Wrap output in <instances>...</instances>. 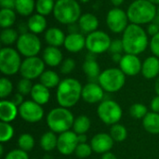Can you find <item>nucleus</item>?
Listing matches in <instances>:
<instances>
[{"label":"nucleus","instance_id":"f257e3e1","mask_svg":"<svg viewBox=\"0 0 159 159\" xmlns=\"http://www.w3.org/2000/svg\"><path fill=\"white\" fill-rule=\"evenodd\" d=\"M124 52L126 54L140 55L149 46V39L146 30L141 25L129 23L122 34Z\"/></svg>","mask_w":159,"mask_h":159},{"label":"nucleus","instance_id":"f03ea898","mask_svg":"<svg viewBox=\"0 0 159 159\" xmlns=\"http://www.w3.org/2000/svg\"><path fill=\"white\" fill-rule=\"evenodd\" d=\"M82 89L81 83L75 78L68 77L61 80L57 87V102L60 106L68 109L75 106L82 98Z\"/></svg>","mask_w":159,"mask_h":159},{"label":"nucleus","instance_id":"7ed1b4c3","mask_svg":"<svg viewBox=\"0 0 159 159\" xmlns=\"http://www.w3.org/2000/svg\"><path fill=\"white\" fill-rule=\"evenodd\" d=\"M127 14L130 23L142 26L149 24L156 20L157 8L149 0H133L128 7Z\"/></svg>","mask_w":159,"mask_h":159},{"label":"nucleus","instance_id":"20e7f679","mask_svg":"<svg viewBox=\"0 0 159 159\" xmlns=\"http://www.w3.org/2000/svg\"><path fill=\"white\" fill-rule=\"evenodd\" d=\"M56 20L64 25L78 21L81 17V7L76 0H58L53 11Z\"/></svg>","mask_w":159,"mask_h":159},{"label":"nucleus","instance_id":"39448f33","mask_svg":"<svg viewBox=\"0 0 159 159\" xmlns=\"http://www.w3.org/2000/svg\"><path fill=\"white\" fill-rule=\"evenodd\" d=\"M75 119L68 108L60 106L49 111L47 116V124L51 131L61 134L73 129Z\"/></svg>","mask_w":159,"mask_h":159},{"label":"nucleus","instance_id":"423d86ee","mask_svg":"<svg viewBox=\"0 0 159 159\" xmlns=\"http://www.w3.org/2000/svg\"><path fill=\"white\" fill-rule=\"evenodd\" d=\"M126 75L120 68H108L102 71L98 78V83L104 91L114 93L119 91L126 83Z\"/></svg>","mask_w":159,"mask_h":159},{"label":"nucleus","instance_id":"0eeeda50","mask_svg":"<svg viewBox=\"0 0 159 159\" xmlns=\"http://www.w3.org/2000/svg\"><path fill=\"white\" fill-rule=\"evenodd\" d=\"M22 61L20 52L11 48L4 47L0 50V71L4 75L10 76L20 73Z\"/></svg>","mask_w":159,"mask_h":159},{"label":"nucleus","instance_id":"6e6552de","mask_svg":"<svg viewBox=\"0 0 159 159\" xmlns=\"http://www.w3.org/2000/svg\"><path fill=\"white\" fill-rule=\"evenodd\" d=\"M99 118L106 125L117 124L123 116V111L119 103L113 100H104L100 102L97 108Z\"/></svg>","mask_w":159,"mask_h":159},{"label":"nucleus","instance_id":"1a4fd4ad","mask_svg":"<svg viewBox=\"0 0 159 159\" xmlns=\"http://www.w3.org/2000/svg\"><path fill=\"white\" fill-rule=\"evenodd\" d=\"M16 47L20 55L24 56L25 58H29L37 56V54L41 51L42 44L37 34L28 32L20 34L16 43Z\"/></svg>","mask_w":159,"mask_h":159},{"label":"nucleus","instance_id":"9d476101","mask_svg":"<svg viewBox=\"0 0 159 159\" xmlns=\"http://www.w3.org/2000/svg\"><path fill=\"white\" fill-rule=\"evenodd\" d=\"M112 39L110 35L101 30L92 32L86 36V48L93 54H102L109 50Z\"/></svg>","mask_w":159,"mask_h":159},{"label":"nucleus","instance_id":"9b49d317","mask_svg":"<svg viewBox=\"0 0 159 159\" xmlns=\"http://www.w3.org/2000/svg\"><path fill=\"white\" fill-rule=\"evenodd\" d=\"M129 20L125 10L120 7L111 8L106 16V24L108 29L114 34H123L129 26Z\"/></svg>","mask_w":159,"mask_h":159},{"label":"nucleus","instance_id":"f8f14e48","mask_svg":"<svg viewBox=\"0 0 159 159\" xmlns=\"http://www.w3.org/2000/svg\"><path fill=\"white\" fill-rule=\"evenodd\" d=\"M45 65L46 63L43 59L37 56L25 58L22 61L20 74L23 78L33 80L41 76V75L45 72Z\"/></svg>","mask_w":159,"mask_h":159},{"label":"nucleus","instance_id":"ddd939ff","mask_svg":"<svg viewBox=\"0 0 159 159\" xmlns=\"http://www.w3.org/2000/svg\"><path fill=\"white\" fill-rule=\"evenodd\" d=\"M19 116L28 123H37L44 117V109L34 101H25L19 107Z\"/></svg>","mask_w":159,"mask_h":159},{"label":"nucleus","instance_id":"4468645a","mask_svg":"<svg viewBox=\"0 0 159 159\" xmlns=\"http://www.w3.org/2000/svg\"><path fill=\"white\" fill-rule=\"evenodd\" d=\"M78 143L77 134L73 130H68L61 133L58 137L57 149L60 154L63 156H70L75 153Z\"/></svg>","mask_w":159,"mask_h":159},{"label":"nucleus","instance_id":"2eb2a0df","mask_svg":"<svg viewBox=\"0 0 159 159\" xmlns=\"http://www.w3.org/2000/svg\"><path fill=\"white\" fill-rule=\"evenodd\" d=\"M143 62L137 55L125 54L119 63V68L128 76H135L142 73Z\"/></svg>","mask_w":159,"mask_h":159},{"label":"nucleus","instance_id":"dca6fc26","mask_svg":"<svg viewBox=\"0 0 159 159\" xmlns=\"http://www.w3.org/2000/svg\"><path fill=\"white\" fill-rule=\"evenodd\" d=\"M104 97V90L101 85L95 82H89L83 87L82 89V99L88 103H97L102 102Z\"/></svg>","mask_w":159,"mask_h":159},{"label":"nucleus","instance_id":"f3484780","mask_svg":"<svg viewBox=\"0 0 159 159\" xmlns=\"http://www.w3.org/2000/svg\"><path fill=\"white\" fill-rule=\"evenodd\" d=\"M115 141L108 133H98L94 135L91 139L90 145L93 152L97 154H105L110 152L114 146Z\"/></svg>","mask_w":159,"mask_h":159},{"label":"nucleus","instance_id":"a211bd4d","mask_svg":"<svg viewBox=\"0 0 159 159\" xmlns=\"http://www.w3.org/2000/svg\"><path fill=\"white\" fill-rule=\"evenodd\" d=\"M63 47L71 53H77L86 48V37L81 33L68 34L65 37Z\"/></svg>","mask_w":159,"mask_h":159},{"label":"nucleus","instance_id":"6ab92c4d","mask_svg":"<svg viewBox=\"0 0 159 159\" xmlns=\"http://www.w3.org/2000/svg\"><path fill=\"white\" fill-rule=\"evenodd\" d=\"M42 59L46 65L50 67L60 66L63 61V55L59 48L48 46L42 53Z\"/></svg>","mask_w":159,"mask_h":159},{"label":"nucleus","instance_id":"aec40b11","mask_svg":"<svg viewBox=\"0 0 159 159\" xmlns=\"http://www.w3.org/2000/svg\"><path fill=\"white\" fill-rule=\"evenodd\" d=\"M19 116V107L12 101L2 100L0 102V119L2 122L10 123Z\"/></svg>","mask_w":159,"mask_h":159},{"label":"nucleus","instance_id":"412c9836","mask_svg":"<svg viewBox=\"0 0 159 159\" xmlns=\"http://www.w3.org/2000/svg\"><path fill=\"white\" fill-rule=\"evenodd\" d=\"M142 75L146 79H154L159 76V58L154 55L147 57L143 62Z\"/></svg>","mask_w":159,"mask_h":159},{"label":"nucleus","instance_id":"4be33fe9","mask_svg":"<svg viewBox=\"0 0 159 159\" xmlns=\"http://www.w3.org/2000/svg\"><path fill=\"white\" fill-rule=\"evenodd\" d=\"M77 22H78L80 31L87 34L97 31L99 24H100L99 19L97 18L96 15H94L92 13L82 14Z\"/></svg>","mask_w":159,"mask_h":159},{"label":"nucleus","instance_id":"5701e85b","mask_svg":"<svg viewBox=\"0 0 159 159\" xmlns=\"http://www.w3.org/2000/svg\"><path fill=\"white\" fill-rule=\"evenodd\" d=\"M65 34L62 30H61L58 27H50L46 30L45 32V41L48 46L60 48L61 46H63L65 41Z\"/></svg>","mask_w":159,"mask_h":159},{"label":"nucleus","instance_id":"b1692460","mask_svg":"<svg viewBox=\"0 0 159 159\" xmlns=\"http://www.w3.org/2000/svg\"><path fill=\"white\" fill-rule=\"evenodd\" d=\"M27 25L29 28V32L34 34H39L46 32L47 30V19L45 16L38 13L32 14L27 20Z\"/></svg>","mask_w":159,"mask_h":159},{"label":"nucleus","instance_id":"393cba45","mask_svg":"<svg viewBox=\"0 0 159 159\" xmlns=\"http://www.w3.org/2000/svg\"><path fill=\"white\" fill-rule=\"evenodd\" d=\"M30 95L32 97V101L37 102L40 105L47 104L50 99L49 89H48L41 83H37L33 86Z\"/></svg>","mask_w":159,"mask_h":159},{"label":"nucleus","instance_id":"a878e982","mask_svg":"<svg viewBox=\"0 0 159 159\" xmlns=\"http://www.w3.org/2000/svg\"><path fill=\"white\" fill-rule=\"evenodd\" d=\"M83 71L87 77L90 80H98L101 75V68L96 59H89L86 58V61L83 63Z\"/></svg>","mask_w":159,"mask_h":159},{"label":"nucleus","instance_id":"bb28decb","mask_svg":"<svg viewBox=\"0 0 159 159\" xmlns=\"http://www.w3.org/2000/svg\"><path fill=\"white\" fill-rule=\"evenodd\" d=\"M144 129L151 134H159V114L149 112L143 119Z\"/></svg>","mask_w":159,"mask_h":159},{"label":"nucleus","instance_id":"cd10ccee","mask_svg":"<svg viewBox=\"0 0 159 159\" xmlns=\"http://www.w3.org/2000/svg\"><path fill=\"white\" fill-rule=\"evenodd\" d=\"M40 83L48 89H54L59 86L61 79L59 75L52 70H45V72L39 77Z\"/></svg>","mask_w":159,"mask_h":159},{"label":"nucleus","instance_id":"c85d7f7f","mask_svg":"<svg viewBox=\"0 0 159 159\" xmlns=\"http://www.w3.org/2000/svg\"><path fill=\"white\" fill-rule=\"evenodd\" d=\"M35 9L34 0H16L15 11L23 17L31 16Z\"/></svg>","mask_w":159,"mask_h":159},{"label":"nucleus","instance_id":"c756f323","mask_svg":"<svg viewBox=\"0 0 159 159\" xmlns=\"http://www.w3.org/2000/svg\"><path fill=\"white\" fill-rule=\"evenodd\" d=\"M58 144V137L56 136L55 132L48 131L44 133L40 138V146L46 152H50L57 148Z\"/></svg>","mask_w":159,"mask_h":159},{"label":"nucleus","instance_id":"7c9ffc66","mask_svg":"<svg viewBox=\"0 0 159 159\" xmlns=\"http://www.w3.org/2000/svg\"><path fill=\"white\" fill-rule=\"evenodd\" d=\"M90 126H91V121L89 117L85 115H80L75 119L73 125V131H75L77 135L86 134L90 129Z\"/></svg>","mask_w":159,"mask_h":159},{"label":"nucleus","instance_id":"2f4dec72","mask_svg":"<svg viewBox=\"0 0 159 159\" xmlns=\"http://www.w3.org/2000/svg\"><path fill=\"white\" fill-rule=\"evenodd\" d=\"M16 11L11 8L0 9V26L3 29L11 28L16 21Z\"/></svg>","mask_w":159,"mask_h":159},{"label":"nucleus","instance_id":"473e14b6","mask_svg":"<svg viewBox=\"0 0 159 159\" xmlns=\"http://www.w3.org/2000/svg\"><path fill=\"white\" fill-rule=\"evenodd\" d=\"M19 32L15 29L11 28H6L3 29L0 33V41L1 43L6 47H10L13 44L17 43L19 39Z\"/></svg>","mask_w":159,"mask_h":159},{"label":"nucleus","instance_id":"72a5a7b5","mask_svg":"<svg viewBox=\"0 0 159 159\" xmlns=\"http://www.w3.org/2000/svg\"><path fill=\"white\" fill-rule=\"evenodd\" d=\"M55 0H36L35 1V10L36 13L43 15V16H48L54 11L55 7Z\"/></svg>","mask_w":159,"mask_h":159},{"label":"nucleus","instance_id":"f704fd0d","mask_svg":"<svg viewBox=\"0 0 159 159\" xmlns=\"http://www.w3.org/2000/svg\"><path fill=\"white\" fill-rule=\"evenodd\" d=\"M109 134L111 135V137L113 138V140L115 142L122 143L128 137V130H127L125 126L117 123V124H115L111 127Z\"/></svg>","mask_w":159,"mask_h":159},{"label":"nucleus","instance_id":"c9c22d12","mask_svg":"<svg viewBox=\"0 0 159 159\" xmlns=\"http://www.w3.org/2000/svg\"><path fill=\"white\" fill-rule=\"evenodd\" d=\"M18 146L20 149H21L25 152H30L34 147V137L29 133L20 134L18 139Z\"/></svg>","mask_w":159,"mask_h":159},{"label":"nucleus","instance_id":"e433bc0d","mask_svg":"<svg viewBox=\"0 0 159 159\" xmlns=\"http://www.w3.org/2000/svg\"><path fill=\"white\" fill-rule=\"evenodd\" d=\"M15 130L14 128L7 122L0 123V142L2 143L9 142L14 136Z\"/></svg>","mask_w":159,"mask_h":159},{"label":"nucleus","instance_id":"4c0bfd02","mask_svg":"<svg viewBox=\"0 0 159 159\" xmlns=\"http://www.w3.org/2000/svg\"><path fill=\"white\" fill-rule=\"evenodd\" d=\"M148 113L147 106L143 103H134L129 108V115L136 119H143Z\"/></svg>","mask_w":159,"mask_h":159},{"label":"nucleus","instance_id":"58836bf2","mask_svg":"<svg viewBox=\"0 0 159 159\" xmlns=\"http://www.w3.org/2000/svg\"><path fill=\"white\" fill-rule=\"evenodd\" d=\"M13 90V84L7 77H2L0 79V97L5 99L11 94Z\"/></svg>","mask_w":159,"mask_h":159},{"label":"nucleus","instance_id":"ea45409f","mask_svg":"<svg viewBox=\"0 0 159 159\" xmlns=\"http://www.w3.org/2000/svg\"><path fill=\"white\" fill-rule=\"evenodd\" d=\"M92 152H93V150L91 148V145L88 144L86 143H78V145L75 151V154L78 158L84 159L90 157Z\"/></svg>","mask_w":159,"mask_h":159},{"label":"nucleus","instance_id":"a19ab883","mask_svg":"<svg viewBox=\"0 0 159 159\" xmlns=\"http://www.w3.org/2000/svg\"><path fill=\"white\" fill-rule=\"evenodd\" d=\"M33 84H32V81L30 79H27V78H21L18 84H17V89H18V92L22 94L23 96L25 95H28V94H31V91H32V89H33Z\"/></svg>","mask_w":159,"mask_h":159},{"label":"nucleus","instance_id":"79ce46f5","mask_svg":"<svg viewBox=\"0 0 159 159\" xmlns=\"http://www.w3.org/2000/svg\"><path fill=\"white\" fill-rule=\"evenodd\" d=\"M75 68V61L72 58L64 59L60 65V71L63 75H69L71 74Z\"/></svg>","mask_w":159,"mask_h":159},{"label":"nucleus","instance_id":"37998d69","mask_svg":"<svg viewBox=\"0 0 159 159\" xmlns=\"http://www.w3.org/2000/svg\"><path fill=\"white\" fill-rule=\"evenodd\" d=\"M4 159H29V156L27 152L19 148L9 151Z\"/></svg>","mask_w":159,"mask_h":159},{"label":"nucleus","instance_id":"c03bdc74","mask_svg":"<svg viewBox=\"0 0 159 159\" xmlns=\"http://www.w3.org/2000/svg\"><path fill=\"white\" fill-rule=\"evenodd\" d=\"M108 51L111 54L122 53L124 51V46H123L122 39H115V40H112V43L110 45V48H109V50Z\"/></svg>","mask_w":159,"mask_h":159},{"label":"nucleus","instance_id":"a18cd8bd","mask_svg":"<svg viewBox=\"0 0 159 159\" xmlns=\"http://www.w3.org/2000/svg\"><path fill=\"white\" fill-rule=\"evenodd\" d=\"M149 47L153 55L159 58V33L151 37Z\"/></svg>","mask_w":159,"mask_h":159},{"label":"nucleus","instance_id":"49530a36","mask_svg":"<svg viewBox=\"0 0 159 159\" xmlns=\"http://www.w3.org/2000/svg\"><path fill=\"white\" fill-rule=\"evenodd\" d=\"M146 33L150 36L156 35L157 34L159 33V25L157 22H155V21L149 23L148 26H147V28H146Z\"/></svg>","mask_w":159,"mask_h":159},{"label":"nucleus","instance_id":"de8ad7c7","mask_svg":"<svg viewBox=\"0 0 159 159\" xmlns=\"http://www.w3.org/2000/svg\"><path fill=\"white\" fill-rule=\"evenodd\" d=\"M16 0H0L1 8H11L15 9Z\"/></svg>","mask_w":159,"mask_h":159},{"label":"nucleus","instance_id":"09e8293b","mask_svg":"<svg viewBox=\"0 0 159 159\" xmlns=\"http://www.w3.org/2000/svg\"><path fill=\"white\" fill-rule=\"evenodd\" d=\"M12 102L15 104V105H17L18 107H20L25 101H24V99H23V95L22 94H20V93H16L14 96H13V98H12Z\"/></svg>","mask_w":159,"mask_h":159},{"label":"nucleus","instance_id":"8fccbe9b","mask_svg":"<svg viewBox=\"0 0 159 159\" xmlns=\"http://www.w3.org/2000/svg\"><path fill=\"white\" fill-rule=\"evenodd\" d=\"M150 107H151L152 112L159 114V96L157 95L156 97L153 98V100L151 101V103H150Z\"/></svg>","mask_w":159,"mask_h":159},{"label":"nucleus","instance_id":"3c124183","mask_svg":"<svg viewBox=\"0 0 159 159\" xmlns=\"http://www.w3.org/2000/svg\"><path fill=\"white\" fill-rule=\"evenodd\" d=\"M29 31V28H28V25H27V22H22V23H20L19 26H18V32L20 33V34H25V33H28Z\"/></svg>","mask_w":159,"mask_h":159},{"label":"nucleus","instance_id":"603ef678","mask_svg":"<svg viewBox=\"0 0 159 159\" xmlns=\"http://www.w3.org/2000/svg\"><path fill=\"white\" fill-rule=\"evenodd\" d=\"M69 26V34H74V33H79L80 31V28H79V25H78V22H75V23H72Z\"/></svg>","mask_w":159,"mask_h":159},{"label":"nucleus","instance_id":"864d4df0","mask_svg":"<svg viewBox=\"0 0 159 159\" xmlns=\"http://www.w3.org/2000/svg\"><path fill=\"white\" fill-rule=\"evenodd\" d=\"M123 56L121 53H115V54H112V61L116 63H120L121 60H122Z\"/></svg>","mask_w":159,"mask_h":159},{"label":"nucleus","instance_id":"5fc2aeb1","mask_svg":"<svg viewBox=\"0 0 159 159\" xmlns=\"http://www.w3.org/2000/svg\"><path fill=\"white\" fill-rule=\"evenodd\" d=\"M102 159H117L116 156L111 152H107L102 156Z\"/></svg>","mask_w":159,"mask_h":159},{"label":"nucleus","instance_id":"6e6d98bb","mask_svg":"<svg viewBox=\"0 0 159 159\" xmlns=\"http://www.w3.org/2000/svg\"><path fill=\"white\" fill-rule=\"evenodd\" d=\"M77 138H78V143H87V135L86 134H79L77 135Z\"/></svg>","mask_w":159,"mask_h":159},{"label":"nucleus","instance_id":"4d7b16f0","mask_svg":"<svg viewBox=\"0 0 159 159\" xmlns=\"http://www.w3.org/2000/svg\"><path fill=\"white\" fill-rule=\"evenodd\" d=\"M110 1L115 6V7H119V6H121L125 2V0H110Z\"/></svg>","mask_w":159,"mask_h":159},{"label":"nucleus","instance_id":"13d9d810","mask_svg":"<svg viewBox=\"0 0 159 159\" xmlns=\"http://www.w3.org/2000/svg\"><path fill=\"white\" fill-rule=\"evenodd\" d=\"M155 91H156L157 95L159 96V76L157 77L156 82H155Z\"/></svg>","mask_w":159,"mask_h":159},{"label":"nucleus","instance_id":"bf43d9fd","mask_svg":"<svg viewBox=\"0 0 159 159\" xmlns=\"http://www.w3.org/2000/svg\"><path fill=\"white\" fill-rule=\"evenodd\" d=\"M149 1H150L151 3H153L154 5H156V6H157V5H159V0H149Z\"/></svg>","mask_w":159,"mask_h":159},{"label":"nucleus","instance_id":"052dcab7","mask_svg":"<svg viewBox=\"0 0 159 159\" xmlns=\"http://www.w3.org/2000/svg\"><path fill=\"white\" fill-rule=\"evenodd\" d=\"M3 153H4V148H3V145L0 144V156L1 157L3 156Z\"/></svg>","mask_w":159,"mask_h":159},{"label":"nucleus","instance_id":"680f3d73","mask_svg":"<svg viewBox=\"0 0 159 159\" xmlns=\"http://www.w3.org/2000/svg\"><path fill=\"white\" fill-rule=\"evenodd\" d=\"M154 21H155V22H157V24L159 25V16L158 15L157 16V18H156V20H155Z\"/></svg>","mask_w":159,"mask_h":159},{"label":"nucleus","instance_id":"e2e57ef3","mask_svg":"<svg viewBox=\"0 0 159 159\" xmlns=\"http://www.w3.org/2000/svg\"><path fill=\"white\" fill-rule=\"evenodd\" d=\"M89 1V0H81V2H82V3H88Z\"/></svg>","mask_w":159,"mask_h":159},{"label":"nucleus","instance_id":"0e129e2a","mask_svg":"<svg viewBox=\"0 0 159 159\" xmlns=\"http://www.w3.org/2000/svg\"><path fill=\"white\" fill-rule=\"evenodd\" d=\"M157 15H158V16H159V7H157Z\"/></svg>","mask_w":159,"mask_h":159},{"label":"nucleus","instance_id":"69168bd1","mask_svg":"<svg viewBox=\"0 0 159 159\" xmlns=\"http://www.w3.org/2000/svg\"><path fill=\"white\" fill-rule=\"evenodd\" d=\"M55 1H58V0H55Z\"/></svg>","mask_w":159,"mask_h":159}]
</instances>
